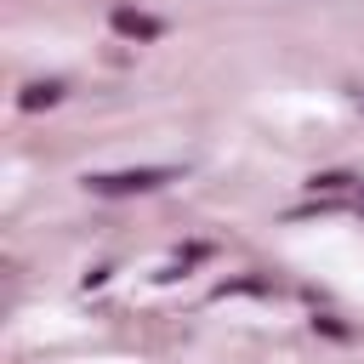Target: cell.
<instances>
[{"mask_svg":"<svg viewBox=\"0 0 364 364\" xmlns=\"http://www.w3.org/2000/svg\"><path fill=\"white\" fill-rule=\"evenodd\" d=\"M176 171H165V165H142V171H102V176H91V188L97 193H108V199H119V193H148V188H165Z\"/></svg>","mask_w":364,"mask_h":364,"instance_id":"cell-1","label":"cell"},{"mask_svg":"<svg viewBox=\"0 0 364 364\" xmlns=\"http://www.w3.org/2000/svg\"><path fill=\"white\" fill-rule=\"evenodd\" d=\"M114 28H119V34H136V40H154V34H159L154 17H136V11H125V6L114 11Z\"/></svg>","mask_w":364,"mask_h":364,"instance_id":"cell-2","label":"cell"},{"mask_svg":"<svg viewBox=\"0 0 364 364\" xmlns=\"http://www.w3.org/2000/svg\"><path fill=\"white\" fill-rule=\"evenodd\" d=\"M40 102H57V85H28V97H23V108H40Z\"/></svg>","mask_w":364,"mask_h":364,"instance_id":"cell-3","label":"cell"},{"mask_svg":"<svg viewBox=\"0 0 364 364\" xmlns=\"http://www.w3.org/2000/svg\"><path fill=\"white\" fill-rule=\"evenodd\" d=\"M347 182H353V176H313L318 193H347Z\"/></svg>","mask_w":364,"mask_h":364,"instance_id":"cell-4","label":"cell"},{"mask_svg":"<svg viewBox=\"0 0 364 364\" xmlns=\"http://www.w3.org/2000/svg\"><path fill=\"white\" fill-rule=\"evenodd\" d=\"M353 210H358V216H364V188H358V193H353Z\"/></svg>","mask_w":364,"mask_h":364,"instance_id":"cell-5","label":"cell"}]
</instances>
